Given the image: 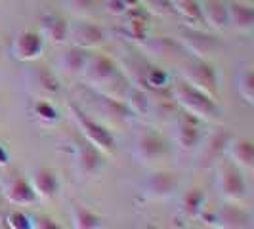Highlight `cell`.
I'll return each instance as SVG.
<instances>
[{"mask_svg":"<svg viewBox=\"0 0 254 229\" xmlns=\"http://www.w3.org/2000/svg\"><path fill=\"white\" fill-rule=\"evenodd\" d=\"M182 80H186L193 88L201 90L203 94L218 100L220 94V76L214 65L208 59H197L193 57L182 65Z\"/></svg>","mask_w":254,"mask_h":229,"instance_id":"6","label":"cell"},{"mask_svg":"<svg viewBox=\"0 0 254 229\" xmlns=\"http://www.w3.org/2000/svg\"><path fill=\"white\" fill-rule=\"evenodd\" d=\"M197 118H193L191 114L182 116L176 124L174 130V143L180 151L190 153L193 149H197V145L203 140V134H201V128L195 122Z\"/></svg>","mask_w":254,"mask_h":229,"instance_id":"16","label":"cell"},{"mask_svg":"<svg viewBox=\"0 0 254 229\" xmlns=\"http://www.w3.org/2000/svg\"><path fill=\"white\" fill-rule=\"evenodd\" d=\"M94 109L100 111L105 118L115 120V122H125V120L134 118V114L130 113V109L123 100H113V98H107V96L98 94V92H94Z\"/></svg>","mask_w":254,"mask_h":229,"instance_id":"21","label":"cell"},{"mask_svg":"<svg viewBox=\"0 0 254 229\" xmlns=\"http://www.w3.org/2000/svg\"><path fill=\"white\" fill-rule=\"evenodd\" d=\"M174 12L180 13L186 21H190L191 27L203 25V15H201V6L197 0H170Z\"/></svg>","mask_w":254,"mask_h":229,"instance_id":"29","label":"cell"},{"mask_svg":"<svg viewBox=\"0 0 254 229\" xmlns=\"http://www.w3.org/2000/svg\"><path fill=\"white\" fill-rule=\"evenodd\" d=\"M216 185L224 201L243 203L249 197V183L239 166L229 159H220L216 165Z\"/></svg>","mask_w":254,"mask_h":229,"instance_id":"4","label":"cell"},{"mask_svg":"<svg viewBox=\"0 0 254 229\" xmlns=\"http://www.w3.org/2000/svg\"><path fill=\"white\" fill-rule=\"evenodd\" d=\"M229 140H231V134L226 130H214L212 134H208L197 145V165L201 168L216 165L222 157H226V147Z\"/></svg>","mask_w":254,"mask_h":229,"instance_id":"11","label":"cell"},{"mask_svg":"<svg viewBox=\"0 0 254 229\" xmlns=\"http://www.w3.org/2000/svg\"><path fill=\"white\" fill-rule=\"evenodd\" d=\"M216 229H251L253 228V214L239 203H226L214 208Z\"/></svg>","mask_w":254,"mask_h":229,"instance_id":"12","label":"cell"},{"mask_svg":"<svg viewBox=\"0 0 254 229\" xmlns=\"http://www.w3.org/2000/svg\"><path fill=\"white\" fill-rule=\"evenodd\" d=\"M123 15H125V21H123L125 35L130 40L143 42L147 35V12L140 6H134V8H128Z\"/></svg>","mask_w":254,"mask_h":229,"instance_id":"23","label":"cell"},{"mask_svg":"<svg viewBox=\"0 0 254 229\" xmlns=\"http://www.w3.org/2000/svg\"><path fill=\"white\" fill-rule=\"evenodd\" d=\"M4 224L8 229H33V218L21 210H12L4 216Z\"/></svg>","mask_w":254,"mask_h":229,"instance_id":"33","label":"cell"},{"mask_svg":"<svg viewBox=\"0 0 254 229\" xmlns=\"http://www.w3.org/2000/svg\"><path fill=\"white\" fill-rule=\"evenodd\" d=\"M105 6H107V12L119 13V15H123V13L128 10L127 6H125V2H123V0H109Z\"/></svg>","mask_w":254,"mask_h":229,"instance_id":"36","label":"cell"},{"mask_svg":"<svg viewBox=\"0 0 254 229\" xmlns=\"http://www.w3.org/2000/svg\"><path fill=\"white\" fill-rule=\"evenodd\" d=\"M123 102L127 103V107L134 116H140V118L151 116V92L130 84Z\"/></svg>","mask_w":254,"mask_h":229,"instance_id":"24","label":"cell"},{"mask_svg":"<svg viewBox=\"0 0 254 229\" xmlns=\"http://www.w3.org/2000/svg\"><path fill=\"white\" fill-rule=\"evenodd\" d=\"M88 57H90L88 50L71 46V48H67V50L62 54V57H60V67L64 69L67 75L82 76V71H84V67H86Z\"/></svg>","mask_w":254,"mask_h":229,"instance_id":"26","label":"cell"},{"mask_svg":"<svg viewBox=\"0 0 254 229\" xmlns=\"http://www.w3.org/2000/svg\"><path fill=\"white\" fill-rule=\"evenodd\" d=\"M2 197L12 204H19V206H29L38 201L29 179L21 178L17 174L2 179Z\"/></svg>","mask_w":254,"mask_h":229,"instance_id":"15","label":"cell"},{"mask_svg":"<svg viewBox=\"0 0 254 229\" xmlns=\"http://www.w3.org/2000/svg\"><path fill=\"white\" fill-rule=\"evenodd\" d=\"M40 37L48 40L54 46H64L67 44L69 37V23L67 19L58 13H44L40 17Z\"/></svg>","mask_w":254,"mask_h":229,"instance_id":"19","label":"cell"},{"mask_svg":"<svg viewBox=\"0 0 254 229\" xmlns=\"http://www.w3.org/2000/svg\"><path fill=\"white\" fill-rule=\"evenodd\" d=\"M206 206V197L199 187L188 189L186 193H182L178 201V214L184 220H195L199 216V212Z\"/></svg>","mask_w":254,"mask_h":229,"instance_id":"25","label":"cell"},{"mask_svg":"<svg viewBox=\"0 0 254 229\" xmlns=\"http://www.w3.org/2000/svg\"><path fill=\"white\" fill-rule=\"evenodd\" d=\"M82 78L88 82L90 90L113 100H125L130 88V80L121 71L119 63L105 54H90Z\"/></svg>","mask_w":254,"mask_h":229,"instance_id":"1","label":"cell"},{"mask_svg":"<svg viewBox=\"0 0 254 229\" xmlns=\"http://www.w3.org/2000/svg\"><path fill=\"white\" fill-rule=\"evenodd\" d=\"M228 23L233 31L241 35H251L254 31V8L243 0L228 2Z\"/></svg>","mask_w":254,"mask_h":229,"instance_id":"18","label":"cell"},{"mask_svg":"<svg viewBox=\"0 0 254 229\" xmlns=\"http://www.w3.org/2000/svg\"><path fill=\"white\" fill-rule=\"evenodd\" d=\"M105 40H107V33L100 25L92 23L88 19H80V21H75V23H69L67 42H71V46L90 52L105 44Z\"/></svg>","mask_w":254,"mask_h":229,"instance_id":"10","label":"cell"},{"mask_svg":"<svg viewBox=\"0 0 254 229\" xmlns=\"http://www.w3.org/2000/svg\"><path fill=\"white\" fill-rule=\"evenodd\" d=\"M4 222V208H2V199H0V226Z\"/></svg>","mask_w":254,"mask_h":229,"instance_id":"39","label":"cell"},{"mask_svg":"<svg viewBox=\"0 0 254 229\" xmlns=\"http://www.w3.org/2000/svg\"><path fill=\"white\" fill-rule=\"evenodd\" d=\"M10 163V153L4 149V145H0V166H6Z\"/></svg>","mask_w":254,"mask_h":229,"instance_id":"37","label":"cell"},{"mask_svg":"<svg viewBox=\"0 0 254 229\" xmlns=\"http://www.w3.org/2000/svg\"><path fill=\"white\" fill-rule=\"evenodd\" d=\"M172 155V145L163 134L155 130H145L134 141V157L143 166H161Z\"/></svg>","mask_w":254,"mask_h":229,"instance_id":"5","label":"cell"},{"mask_svg":"<svg viewBox=\"0 0 254 229\" xmlns=\"http://www.w3.org/2000/svg\"><path fill=\"white\" fill-rule=\"evenodd\" d=\"M44 52V38L38 31H21L12 42V56L17 61L31 63L37 61Z\"/></svg>","mask_w":254,"mask_h":229,"instance_id":"13","label":"cell"},{"mask_svg":"<svg viewBox=\"0 0 254 229\" xmlns=\"http://www.w3.org/2000/svg\"><path fill=\"white\" fill-rule=\"evenodd\" d=\"M67 111L71 114L73 122H75L78 134L88 140L94 147H98L100 151L107 157V155H113L115 147H117V140H115L113 132L109 128L102 124L100 120H96L92 114H88L84 109H80L76 103H69Z\"/></svg>","mask_w":254,"mask_h":229,"instance_id":"3","label":"cell"},{"mask_svg":"<svg viewBox=\"0 0 254 229\" xmlns=\"http://www.w3.org/2000/svg\"><path fill=\"white\" fill-rule=\"evenodd\" d=\"M180 174L174 170L157 168L140 181V195L147 201H166L178 193Z\"/></svg>","mask_w":254,"mask_h":229,"instance_id":"7","label":"cell"},{"mask_svg":"<svg viewBox=\"0 0 254 229\" xmlns=\"http://www.w3.org/2000/svg\"><path fill=\"white\" fill-rule=\"evenodd\" d=\"M178 42L186 52L197 59H212L220 50V40L203 27H184L178 33Z\"/></svg>","mask_w":254,"mask_h":229,"instance_id":"8","label":"cell"},{"mask_svg":"<svg viewBox=\"0 0 254 229\" xmlns=\"http://www.w3.org/2000/svg\"><path fill=\"white\" fill-rule=\"evenodd\" d=\"M140 6H145L143 10L155 15H170L174 13L170 0H140Z\"/></svg>","mask_w":254,"mask_h":229,"instance_id":"34","label":"cell"},{"mask_svg":"<svg viewBox=\"0 0 254 229\" xmlns=\"http://www.w3.org/2000/svg\"><path fill=\"white\" fill-rule=\"evenodd\" d=\"M64 2L69 8V12H73L80 19H86L90 15H94L100 8L98 0H64Z\"/></svg>","mask_w":254,"mask_h":229,"instance_id":"31","label":"cell"},{"mask_svg":"<svg viewBox=\"0 0 254 229\" xmlns=\"http://www.w3.org/2000/svg\"><path fill=\"white\" fill-rule=\"evenodd\" d=\"M145 48L151 52L153 56H172L178 48V42H174L170 37H159L147 42Z\"/></svg>","mask_w":254,"mask_h":229,"instance_id":"32","label":"cell"},{"mask_svg":"<svg viewBox=\"0 0 254 229\" xmlns=\"http://www.w3.org/2000/svg\"><path fill=\"white\" fill-rule=\"evenodd\" d=\"M204 229H214V228H204Z\"/></svg>","mask_w":254,"mask_h":229,"instance_id":"40","label":"cell"},{"mask_svg":"<svg viewBox=\"0 0 254 229\" xmlns=\"http://www.w3.org/2000/svg\"><path fill=\"white\" fill-rule=\"evenodd\" d=\"M201 6V15L203 23L214 29V31H224L228 29V0H203L199 2Z\"/></svg>","mask_w":254,"mask_h":229,"instance_id":"22","label":"cell"},{"mask_svg":"<svg viewBox=\"0 0 254 229\" xmlns=\"http://www.w3.org/2000/svg\"><path fill=\"white\" fill-rule=\"evenodd\" d=\"M25 86L27 90L38 96V98H50L54 94L60 92V80L52 73L48 67L44 65H35L25 73Z\"/></svg>","mask_w":254,"mask_h":229,"instance_id":"14","label":"cell"},{"mask_svg":"<svg viewBox=\"0 0 254 229\" xmlns=\"http://www.w3.org/2000/svg\"><path fill=\"white\" fill-rule=\"evenodd\" d=\"M170 96L174 103L182 107L188 114H191L197 120H204V122H216L222 116V109L214 98L203 94L201 90L193 88L186 80H174L170 84Z\"/></svg>","mask_w":254,"mask_h":229,"instance_id":"2","label":"cell"},{"mask_svg":"<svg viewBox=\"0 0 254 229\" xmlns=\"http://www.w3.org/2000/svg\"><path fill=\"white\" fill-rule=\"evenodd\" d=\"M31 114L37 118L40 124H54L60 120V111L52 102H48V98H38L37 102L31 107Z\"/></svg>","mask_w":254,"mask_h":229,"instance_id":"28","label":"cell"},{"mask_svg":"<svg viewBox=\"0 0 254 229\" xmlns=\"http://www.w3.org/2000/svg\"><path fill=\"white\" fill-rule=\"evenodd\" d=\"M226 157L243 172H251L254 168V143L249 138H231L226 147Z\"/></svg>","mask_w":254,"mask_h":229,"instance_id":"20","label":"cell"},{"mask_svg":"<svg viewBox=\"0 0 254 229\" xmlns=\"http://www.w3.org/2000/svg\"><path fill=\"white\" fill-rule=\"evenodd\" d=\"M33 229H64V228L54 218L38 216V218H33Z\"/></svg>","mask_w":254,"mask_h":229,"instance_id":"35","label":"cell"},{"mask_svg":"<svg viewBox=\"0 0 254 229\" xmlns=\"http://www.w3.org/2000/svg\"><path fill=\"white\" fill-rule=\"evenodd\" d=\"M71 147H73L75 170L80 178H94L105 166V155L98 147H94L88 140H84L82 136L73 138Z\"/></svg>","mask_w":254,"mask_h":229,"instance_id":"9","label":"cell"},{"mask_svg":"<svg viewBox=\"0 0 254 229\" xmlns=\"http://www.w3.org/2000/svg\"><path fill=\"white\" fill-rule=\"evenodd\" d=\"M127 8H134V6H140V0H123Z\"/></svg>","mask_w":254,"mask_h":229,"instance_id":"38","label":"cell"},{"mask_svg":"<svg viewBox=\"0 0 254 229\" xmlns=\"http://www.w3.org/2000/svg\"><path fill=\"white\" fill-rule=\"evenodd\" d=\"M235 88L239 92L245 102L249 105L254 103V73H253V67H245L239 71V75L235 78Z\"/></svg>","mask_w":254,"mask_h":229,"instance_id":"30","label":"cell"},{"mask_svg":"<svg viewBox=\"0 0 254 229\" xmlns=\"http://www.w3.org/2000/svg\"><path fill=\"white\" fill-rule=\"evenodd\" d=\"M71 222L73 229H102L103 226V218L82 204H73Z\"/></svg>","mask_w":254,"mask_h":229,"instance_id":"27","label":"cell"},{"mask_svg":"<svg viewBox=\"0 0 254 229\" xmlns=\"http://www.w3.org/2000/svg\"><path fill=\"white\" fill-rule=\"evenodd\" d=\"M29 183L35 191L37 199H40V201H52L60 193V178L52 168H46V166L37 168L31 174Z\"/></svg>","mask_w":254,"mask_h":229,"instance_id":"17","label":"cell"}]
</instances>
